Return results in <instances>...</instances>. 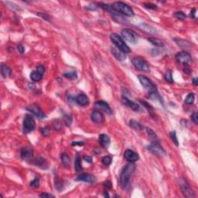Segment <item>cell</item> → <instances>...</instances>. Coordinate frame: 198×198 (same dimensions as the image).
<instances>
[{
  "instance_id": "6da1fadb",
  "label": "cell",
  "mask_w": 198,
  "mask_h": 198,
  "mask_svg": "<svg viewBox=\"0 0 198 198\" xmlns=\"http://www.w3.org/2000/svg\"><path fill=\"white\" fill-rule=\"evenodd\" d=\"M135 170H136V165L133 163L127 164L122 169V171L120 174V185L121 188L126 189L129 186L130 180Z\"/></svg>"
},
{
  "instance_id": "7a4b0ae2",
  "label": "cell",
  "mask_w": 198,
  "mask_h": 198,
  "mask_svg": "<svg viewBox=\"0 0 198 198\" xmlns=\"http://www.w3.org/2000/svg\"><path fill=\"white\" fill-rule=\"evenodd\" d=\"M111 8L116 12L121 13L122 15L126 16L129 17H132L135 15V12L132 9L122 2H115L111 5Z\"/></svg>"
},
{
  "instance_id": "3957f363",
  "label": "cell",
  "mask_w": 198,
  "mask_h": 198,
  "mask_svg": "<svg viewBox=\"0 0 198 198\" xmlns=\"http://www.w3.org/2000/svg\"><path fill=\"white\" fill-rule=\"evenodd\" d=\"M110 39H111V42L114 43L115 46L118 49L123 51L125 54H128L131 51V49L129 48V46L125 43L124 42L123 39L116 33H112V34L110 35Z\"/></svg>"
},
{
  "instance_id": "277c9868",
  "label": "cell",
  "mask_w": 198,
  "mask_h": 198,
  "mask_svg": "<svg viewBox=\"0 0 198 198\" xmlns=\"http://www.w3.org/2000/svg\"><path fill=\"white\" fill-rule=\"evenodd\" d=\"M179 185L180 187V190L182 193L184 195V197L188 198H194L196 197L194 194V192L191 188V185L186 181V180L184 178L179 179Z\"/></svg>"
},
{
  "instance_id": "5b68a950",
  "label": "cell",
  "mask_w": 198,
  "mask_h": 198,
  "mask_svg": "<svg viewBox=\"0 0 198 198\" xmlns=\"http://www.w3.org/2000/svg\"><path fill=\"white\" fill-rule=\"evenodd\" d=\"M138 78H139L140 84L142 85L145 89L147 90L149 92V94L157 92V87L149 78L144 76V75H140L138 77Z\"/></svg>"
},
{
  "instance_id": "8992f818",
  "label": "cell",
  "mask_w": 198,
  "mask_h": 198,
  "mask_svg": "<svg viewBox=\"0 0 198 198\" xmlns=\"http://www.w3.org/2000/svg\"><path fill=\"white\" fill-rule=\"evenodd\" d=\"M132 62V64H133L134 67H136V69L144 72H149V71H150V68H149V66L147 64V62L142 57H134Z\"/></svg>"
},
{
  "instance_id": "52a82bcc",
  "label": "cell",
  "mask_w": 198,
  "mask_h": 198,
  "mask_svg": "<svg viewBox=\"0 0 198 198\" xmlns=\"http://www.w3.org/2000/svg\"><path fill=\"white\" fill-rule=\"evenodd\" d=\"M121 36L125 40L132 44H136L138 42V35L135 31L130 29H123L121 30Z\"/></svg>"
},
{
  "instance_id": "ba28073f",
  "label": "cell",
  "mask_w": 198,
  "mask_h": 198,
  "mask_svg": "<svg viewBox=\"0 0 198 198\" xmlns=\"http://www.w3.org/2000/svg\"><path fill=\"white\" fill-rule=\"evenodd\" d=\"M36 127V122L33 118L30 115H26L23 119V124H22V129L24 133H30L33 131Z\"/></svg>"
},
{
  "instance_id": "9c48e42d",
  "label": "cell",
  "mask_w": 198,
  "mask_h": 198,
  "mask_svg": "<svg viewBox=\"0 0 198 198\" xmlns=\"http://www.w3.org/2000/svg\"><path fill=\"white\" fill-rule=\"evenodd\" d=\"M176 61L184 66H188L192 63V57L189 53L186 51H181L176 55Z\"/></svg>"
},
{
  "instance_id": "30bf717a",
  "label": "cell",
  "mask_w": 198,
  "mask_h": 198,
  "mask_svg": "<svg viewBox=\"0 0 198 198\" xmlns=\"http://www.w3.org/2000/svg\"><path fill=\"white\" fill-rule=\"evenodd\" d=\"M148 151H150L153 154L158 156H163L166 155V152L163 148L160 146L159 142H154L147 147Z\"/></svg>"
},
{
  "instance_id": "8fae6325",
  "label": "cell",
  "mask_w": 198,
  "mask_h": 198,
  "mask_svg": "<svg viewBox=\"0 0 198 198\" xmlns=\"http://www.w3.org/2000/svg\"><path fill=\"white\" fill-rule=\"evenodd\" d=\"M26 110L31 112L33 115H34L35 116L37 117L38 119H44L46 118V115L43 113L42 109L40 108L37 104H30V106L26 108Z\"/></svg>"
},
{
  "instance_id": "7c38bea8",
  "label": "cell",
  "mask_w": 198,
  "mask_h": 198,
  "mask_svg": "<svg viewBox=\"0 0 198 198\" xmlns=\"http://www.w3.org/2000/svg\"><path fill=\"white\" fill-rule=\"evenodd\" d=\"M33 156V149L32 147L26 146L22 148L20 151V156L22 159L25 161H30Z\"/></svg>"
},
{
  "instance_id": "4fadbf2b",
  "label": "cell",
  "mask_w": 198,
  "mask_h": 198,
  "mask_svg": "<svg viewBox=\"0 0 198 198\" xmlns=\"http://www.w3.org/2000/svg\"><path fill=\"white\" fill-rule=\"evenodd\" d=\"M76 181H81L88 183H94L96 182V177L90 173H82L76 178Z\"/></svg>"
},
{
  "instance_id": "5bb4252c",
  "label": "cell",
  "mask_w": 198,
  "mask_h": 198,
  "mask_svg": "<svg viewBox=\"0 0 198 198\" xmlns=\"http://www.w3.org/2000/svg\"><path fill=\"white\" fill-rule=\"evenodd\" d=\"M124 156H125V159L129 161V163H135L136 161H137L139 159V155L131 149H126L125 153H124Z\"/></svg>"
},
{
  "instance_id": "9a60e30c",
  "label": "cell",
  "mask_w": 198,
  "mask_h": 198,
  "mask_svg": "<svg viewBox=\"0 0 198 198\" xmlns=\"http://www.w3.org/2000/svg\"><path fill=\"white\" fill-rule=\"evenodd\" d=\"M91 119L92 121L94 123L101 124L104 121V115L102 114L101 111H93L91 114Z\"/></svg>"
},
{
  "instance_id": "2e32d148",
  "label": "cell",
  "mask_w": 198,
  "mask_h": 198,
  "mask_svg": "<svg viewBox=\"0 0 198 198\" xmlns=\"http://www.w3.org/2000/svg\"><path fill=\"white\" fill-rule=\"evenodd\" d=\"M111 52L112 55L119 61H124L126 59L125 54L123 51H121V50L118 49L117 47H111Z\"/></svg>"
},
{
  "instance_id": "e0dca14e",
  "label": "cell",
  "mask_w": 198,
  "mask_h": 198,
  "mask_svg": "<svg viewBox=\"0 0 198 198\" xmlns=\"http://www.w3.org/2000/svg\"><path fill=\"white\" fill-rule=\"evenodd\" d=\"M74 100H75L76 103L81 106H87L89 104V98L86 94H78Z\"/></svg>"
},
{
  "instance_id": "ac0fdd59",
  "label": "cell",
  "mask_w": 198,
  "mask_h": 198,
  "mask_svg": "<svg viewBox=\"0 0 198 198\" xmlns=\"http://www.w3.org/2000/svg\"><path fill=\"white\" fill-rule=\"evenodd\" d=\"M122 102H123L124 104H125L127 107H129V108H130L131 109H132L133 111H139V105L138 104H136V103H135L134 102H132V100H130V99H129L127 97L125 96H122Z\"/></svg>"
},
{
  "instance_id": "d6986e66",
  "label": "cell",
  "mask_w": 198,
  "mask_h": 198,
  "mask_svg": "<svg viewBox=\"0 0 198 198\" xmlns=\"http://www.w3.org/2000/svg\"><path fill=\"white\" fill-rule=\"evenodd\" d=\"M95 105L100 109L105 111L108 115H111V113H112L111 109L110 108V106L107 102H103V101H98V102H95Z\"/></svg>"
},
{
  "instance_id": "ffe728a7",
  "label": "cell",
  "mask_w": 198,
  "mask_h": 198,
  "mask_svg": "<svg viewBox=\"0 0 198 198\" xmlns=\"http://www.w3.org/2000/svg\"><path fill=\"white\" fill-rule=\"evenodd\" d=\"M98 141L101 144V146L104 148H107L108 146H109L110 144V138L108 135H105V134H102L100 135L98 137Z\"/></svg>"
},
{
  "instance_id": "44dd1931",
  "label": "cell",
  "mask_w": 198,
  "mask_h": 198,
  "mask_svg": "<svg viewBox=\"0 0 198 198\" xmlns=\"http://www.w3.org/2000/svg\"><path fill=\"white\" fill-rule=\"evenodd\" d=\"M33 164L41 169H47L48 166L47 160L43 157H37V159H35V160L33 161Z\"/></svg>"
},
{
  "instance_id": "7402d4cb",
  "label": "cell",
  "mask_w": 198,
  "mask_h": 198,
  "mask_svg": "<svg viewBox=\"0 0 198 198\" xmlns=\"http://www.w3.org/2000/svg\"><path fill=\"white\" fill-rule=\"evenodd\" d=\"M129 126L131 127L132 129H135V130H139V131L142 130V129H143L142 125H141L139 121H136L134 119H131L129 121Z\"/></svg>"
},
{
  "instance_id": "603a6c76",
  "label": "cell",
  "mask_w": 198,
  "mask_h": 198,
  "mask_svg": "<svg viewBox=\"0 0 198 198\" xmlns=\"http://www.w3.org/2000/svg\"><path fill=\"white\" fill-rule=\"evenodd\" d=\"M1 74H2L3 77L6 78L11 74V69L6 64H2V66H1Z\"/></svg>"
},
{
  "instance_id": "cb8c5ba5",
  "label": "cell",
  "mask_w": 198,
  "mask_h": 198,
  "mask_svg": "<svg viewBox=\"0 0 198 198\" xmlns=\"http://www.w3.org/2000/svg\"><path fill=\"white\" fill-rule=\"evenodd\" d=\"M148 40L152 44H153L156 47H163L164 46L163 41H162V40L158 39V38H156V37H150V38H148Z\"/></svg>"
},
{
  "instance_id": "d4e9b609",
  "label": "cell",
  "mask_w": 198,
  "mask_h": 198,
  "mask_svg": "<svg viewBox=\"0 0 198 198\" xmlns=\"http://www.w3.org/2000/svg\"><path fill=\"white\" fill-rule=\"evenodd\" d=\"M146 132H147V135H148V138L150 139L152 142H159L158 137L156 136V134L153 132V130L149 128H147L146 129Z\"/></svg>"
},
{
  "instance_id": "484cf974",
  "label": "cell",
  "mask_w": 198,
  "mask_h": 198,
  "mask_svg": "<svg viewBox=\"0 0 198 198\" xmlns=\"http://www.w3.org/2000/svg\"><path fill=\"white\" fill-rule=\"evenodd\" d=\"M60 159H61V163L63 166L64 167H67L69 166L70 163H71V159L67 153H62L61 156H60Z\"/></svg>"
},
{
  "instance_id": "4316f807",
  "label": "cell",
  "mask_w": 198,
  "mask_h": 198,
  "mask_svg": "<svg viewBox=\"0 0 198 198\" xmlns=\"http://www.w3.org/2000/svg\"><path fill=\"white\" fill-rule=\"evenodd\" d=\"M30 78L33 81H41L43 78V75L41 74H40L39 72L37 71H33L31 74H30Z\"/></svg>"
},
{
  "instance_id": "83f0119b",
  "label": "cell",
  "mask_w": 198,
  "mask_h": 198,
  "mask_svg": "<svg viewBox=\"0 0 198 198\" xmlns=\"http://www.w3.org/2000/svg\"><path fill=\"white\" fill-rule=\"evenodd\" d=\"M74 166L76 169V171L77 173H81L82 171L81 167V157L79 155H77L75 157V161H74Z\"/></svg>"
},
{
  "instance_id": "f1b7e54d",
  "label": "cell",
  "mask_w": 198,
  "mask_h": 198,
  "mask_svg": "<svg viewBox=\"0 0 198 198\" xmlns=\"http://www.w3.org/2000/svg\"><path fill=\"white\" fill-rule=\"evenodd\" d=\"M142 30H143L144 31H146V33H156V30L150 26L149 25L147 24H141V26H139Z\"/></svg>"
},
{
  "instance_id": "f546056e",
  "label": "cell",
  "mask_w": 198,
  "mask_h": 198,
  "mask_svg": "<svg viewBox=\"0 0 198 198\" xmlns=\"http://www.w3.org/2000/svg\"><path fill=\"white\" fill-rule=\"evenodd\" d=\"M54 184H55V188L57 189L58 191H62L63 188H64V183H63V181H62L61 180H60L57 176L55 177Z\"/></svg>"
},
{
  "instance_id": "4dcf8cb0",
  "label": "cell",
  "mask_w": 198,
  "mask_h": 198,
  "mask_svg": "<svg viewBox=\"0 0 198 198\" xmlns=\"http://www.w3.org/2000/svg\"><path fill=\"white\" fill-rule=\"evenodd\" d=\"M66 78L71 80H74L76 79L77 77V74L76 71H71V72H67V73H64L63 74Z\"/></svg>"
},
{
  "instance_id": "1f68e13d",
  "label": "cell",
  "mask_w": 198,
  "mask_h": 198,
  "mask_svg": "<svg viewBox=\"0 0 198 198\" xmlns=\"http://www.w3.org/2000/svg\"><path fill=\"white\" fill-rule=\"evenodd\" d=\"M194 99H195V95L193 93H190L187 94V96L186 97L185 102L187 104H193L194 102Z\"/></svg>"
},
{
  "instance_id": "d6a6232c",
  "label": "cell",
  "mask_w": 198,
  "mask_h": 198,
  "mask_svg": "<svg viewBox=\"0 0 198 198\" xmlns=\"http://www.w3.org/2000/svg\"><path fill=\"white\" fill-rule=\"evenodd\" d=\"M165 80L166 81L169 82V83H173V73H172V71L171 70H167L165 74Z\"/></svg>"
},
{
  "instance_id": "836d02e7",
  "label": "cell",
  "mask_w": 198,
  "mask_h": 198,
  "mask_svg": "<svg viewBox=\"0 0 198 198\" xmlns=\"http://www.w3.org/2000/svg\"><path fill=\"white\" fill-rule=\"evenodd\" d=\"M139 102L141 103L142 105H143L145 108H146V109H147V111H148L149 112H153V107L150 105V104H148V103H147V102H146V101H143V100H141V99H139Z\"/></svg>"
},
{
  "instance_id": "e575fe53",
  "label": "cell",
  "mask_w": 198,
  "mask_h": 198,
  "mask_svg": "<svg viewBox=\"0 0 198 198\" xmlns=\"http://www.w3.org/2000/svg\"><path fill=\"white\" fill-rule=\"evenodd\" d=\"M63 119H64V123L67 125V126H71V125L72 123V120H73L71 115H64Z\"/></svg>"
},
{
  "instance_id": "d590c367",
  "label": "cell",
  "mask_w": 198,
  "mask_h": 198,
  "mask_svg": "<svg viewBox=\"0 0 198 198\" xmlns=\"http://www.w3.org/2000/svg\"><path fill=\"white\" fill-rule=\"evenodd\" d=\"M170 136L171 139H172V141L174 142V144H175L176 146H178L179 142H178V139H177V136H176V132L175 131L171 132L170 134Z\"/></svg>"
},
{
  "instance_id": "8d00e7d4",
  "label": "cell",
  "mask_w": 198,
  "mask_h": 198,
  "mask_svg": "<svg viewBox=\"0 0 198 198\" xmlns=\"http://www.w3.org/2000/svg\"><path fill=\"white\" fill-rule=\"evenodd\" d=\"M102 163L104 164V166H108L111 163V162H112V159H111V157H110V156H104V157L102 159Z\"/></svg>"
},
{
  "instance_id": "74e56055",
  "label": "cell",
  "mask_w": 198,
  "mask_h": 198,
  "mask_svg": "<svg viewBox=\"0 0 198 198\" xmlns=\"http://www.w3.org/2000/svg\"><path fill=\"white\" fill-rule=\"evenodd\" d=\"M40 185V178L39 177H36L33 181H31L30 183V186L33 188H37Z\"/></svg>"
},
{
  "instance_id": "f35d334b",
  "label": "cell",
  "mask_w": 198,
  "mask_h": 198,
  "mask_svg": "<svg viewBox=\"0 0 198 198\" xmlns=\"http://www.w3.org/2000/svg\"><path fill=\"white\" fill-rule=\"evenodd\" d=\"M174 16L176 18H177L178 20H186V15L183 12H176V13L174 14Z\"/></svg>"
},
{
  "instance_id": "ab89813d",
  "label": "cell",
  "mask_w": 198,
  "mask_h": 198,
  "mask_svg": "<svg viewBox=\"0 0 198 198\" xmlns=\"http://www.w3.org/2000/svg\"><path fill=\"white\" fill-rule=\"evenodd\" d=\"M41 132H42V134L44 136H48L50 135V127L46 126L44 127V128H43V129H41Z\"/></svg>"
},
{
  "instance_id": "60d3db41",
  "label": "cell",
  "mask_w": 198,
  "mask_h": 198,
  "mask_svg": "<svg viewBox=\"0 0 198 198\" xmlns=\"http://www.w3.org/2000/svg\"><path fill=\"white\" fill-rule=\"evenodd\" d=\"M145 7L147 8V9H157V6H156V5H154V4H152V3H146V4H145Z\"/></svg>"
},
{
  "instance_id": "b9f144b4",
  "label": "cell",
  "mask_w": 198,
  "mask_h": 198,
  "mask_svg": "<svg viewBox=\"0 0 198 198\" xmlns=\"http://www.w3.org/2000/svg\"><path fill=\"white\" fill-rule=\"evenodd\" d=\"M191 119H192V120H193V121L194 122V123L197 125L198 124V115H197V112H194V113L192 115Z\"/></svg>"
},
{
  "instance_id": "7bdbcfd3",
  "label": "cell",
  "mask_w": 198,
  "mask_h": 198,
  "mask_svg": "<svg viewBox=\"0 0 198 198\" xmlns=\"http://www.w3.org/2000/svg\"><path fill=\"white\" fill-rule=\"evenodd\" d=\"M37 71L39 72L40 74H41L43 75L45 73V67L43 66H42V65H40V66H38L37 67Z\"/></svg>"
},
{
  "instance_id": "ee69618b",
  "label": "cell",
  "mask_w": 198,
  "mask_h": 198,
  "mask_svg": "<svg viewBox=\"0 0 198 198\" xmlns=\"http://www.w3.org/2000/svg\"><path fill=\"white\" fill-rule=\"evenodd\" d=\"M40 197H54V196L50 194V193H43L41 194H40Z\"/></svg>"
},
{
  "instance_id": "f6af8a7d",
  "label": "cell",
  "mask_w": 198,
  "mask_h": 198,
  "mask_svg": "<svg viewBox=\"0 0 198 198\" xmlns=\"http://www.w3.org/2000/svg\"><path fill=\"white\" fill-rule=\"evenodd\" d=\"M37 15L39 16H41V17H42L43 19H44V20L50 21V17L47 15V14H45V13H43V12L42 13H38Z\"/></svg>"
},
{
  "instance_id": "bcb514c9",
  "label": "cell",
  "mask_w": 198,
  "mask_h": 198,
  "mask_svg": "<svg viewBox=\"0 0 198 198\" xmlns=\"http://www.w3.org/2000/svg\"><path fill=\"white\" fill-rule=\"evenodd\" d=\"M104 187H105L106 189H108V190H110V189L112 188V184H111V183L108 182V181L105 182V183H104Z\"/></svg>"
},
{
  "instance_id": "7dc6e473",
  "label": "cell",
  "mask_w": 198,
  "mask_h": 198,
  "mask_svg": "<svg viewBox=\"0 0 198 198\" xmlns=\"http://www.w3.org/2000/svg\"><path fill=\"white\" fill-rule=\"evenodd\" d=\"M18 51L20 53H21V54H23L24 53V51H25V48L23 47V46L22 45H21V44H20L19 46H18Z\"/></svg>"
},
{
  "instance_id": "c3c4849f",
  "label": "cell",
  "mask_w": 198,
  "mask_h": 198,
  "mask_svg": "<svg viewBox=\"0 0 198 198\" xmlns=\"http://www.w3.org/2000/svg\"><path fill=\"white\" fill-rule=\"evenodd\" d=\"M71 145L72 146H83L84 142H73Z\"/></svg>"
},
{
  "instance_id": "681fc988",
  "label": "cell",
  "mask_w": 198,
  "mask_h": 198,
  "mask_svg": "<svg viewBox=\"0 0 198 198\" xmlns=\"http://www.w3.org/2000/svg\"><path fill=\"white\" fill-rule=\"evenodd\" d=\"M84 159L85 161H86V162H87V163H92V157H91V156H85L84 157Z\"/></svg>"
},
{
  "instance_id": "f907efd6",
  "label": "cell",
  "mask_w": 198,
  "mask_h": 198,
  "mask_svg": "<svg viewBox=\"0 0 198 198\" xmlns=\"http://www.w3.org/2000/svg\"><path fill=\"white\" fill-rule=\"evenodd\" d=\"M195 14H196V9H193L191 10V16L193 18H196Z\"/></svg>"
},
{
  "instance_id": "816d5d0a",
  "label": "cell",
  "mask_w": 198,
  "mask_h": 198,
  "mask_svg": "<svg viewBox=\"0 0 198 198\" xmlns=\"http://www.w3.org/2000/svg\"><path fill=\"white\" fill-rule=\"evenodd\" d=\"M193 84L195 85V86H197L198 85V79L197 78H194L193 80Z\"/></svg>"
},
{
  "instance_id": "f5cc1de1",
  "label": "cell",
  "mask_w": 198,
  "mask_h": 198,
  "mask_svg": "<svg viewBox=\"0 0 198 198\" xmlns=\"http://www.w3.org/2000/svg\"><path fill=\"white\" fill-rule=\"evenodd\" d=\"M104 197H109L108 194V193H104Z\"/></svg>"
}]
</instances>
